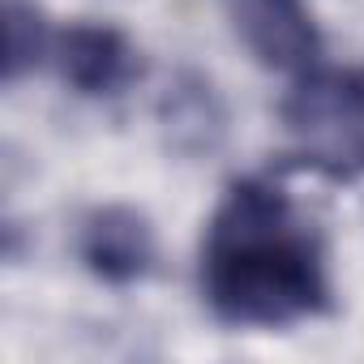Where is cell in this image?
I'll list each match as a JSON object with an SVG mask.
<instances>
[{"instance_id":"obj_1","label":"cell","mask_w":364,"mask_h":364,"mask_svg":"<svg viewBox=\"0 0 364 364\" xmlns=\"http://www.w3.org/2000/svg\"><path fill=\"white\" fill-rule=\"evenodd\" d=\"M198 274L210 313L236 330H291L330 309L321 232L266 176L228 185L206 223Z\"/></svg>"},{"instance_id":"obj_2","label":"cell","mask_w":364,"mask_h":364,"mask_svg":"<svg viewBox=\"0 0 364 364\" xmlns=\"http://www.w3.org/2000/svg\"><path fill=\"white\" fill-rule=\"evenodd\" d=\"M296 159L321 176H364V69L313 65L291 77L279 103Z\"/></svg>"},{"instance_id":"obj_3","label":"cell","mask_w":364,"mask_h":364,"mask_svg":"<svg viewBox=\"0 0 364 364\" xmlns=\"http://www.w3.org/2000/svg\"><path fill=\"white\" fill-rule=\"evenodd\" d=\"M228 18L257 65L291 77L321 65V35L304 0H228Z\"/></svg>"},{"instance_id":"obj_4","label":"cell","mask_w":364,"mask_h":364,"mask_svg":"<svg viewBox=\"0 0 364 364\" xmlns=\"http://www.w3.org/2000/svg\"><path fill=\"white\" fill-rule=\"evenodd\" d=\"M48 65L77 90L90 99L103 95H120L124 86H133V77L141 73L137 48L116 31V26H99V22H77L69 31L52 35V52Z\"/></svg>"},{"instance_id":"obj_5","label":"cell","mask_w":364,"mask_h":364,"mask_svg":"<svg viewBox=\"0 0 364 364\" xmlns=\"http://www.w3.org/2000/svg\"><path fill=\"white\" fill-rule=\"evenodd\" d=\"M77 257L82 266L103 279V283H137L154 266V232L150 223L129 210V206H103L86 215L82 236H77Z\"/></svg>"},{"instance_id":"obj_6","label":"cell","mask_w":364,"mask_h":364,"mask_svg":"<svg viewBox=\"0 0 364 364\" xmlns=\"http://www.w3.org/2000/svg\"><path fill=\"white\" fill-rule=\"evenodd\" d=\"M52 26L39 18L35 5H22V0H9L5 9V77L18 82L22 69H35L48 60L52 52Z\"/></svg>"}]
</instances>
